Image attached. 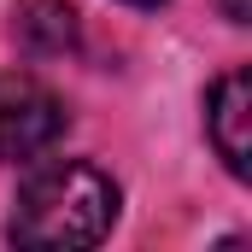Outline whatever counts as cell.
I'll use <instances>...</instances> for the list:
<instances>
[{
	"label": "cell",
	"mask_w": 252,
	"mask_h": 252,
	"mask_svg": "<svg viewBox=\"0 0 252 252\" xmlns=\"http://www.w3.org/2000/svg\"><path fill=\"white\" fill-rule=\"evenodd\" d=\"M112 217H118V182L88 158H53V164H35L24 176L6 235L18 247L70 252V247L106 241Z\"/></svg>",
	"instance_id": "1"
},
{
	"label": "cell",
	"mask_w": 252,
	"mask_h": 252,
	"mask_svg": "<svg viewBox=\"0 0 252 252\" xmlns=\"http://www.w3.org/2000/svg\"><path fill=\"white\" fill-rule=\"evenodd\" d=\"M64 135V100L35 76H0V164L35 158Z\"/></svg>",
	"instance_id": "2"
},
{
	"label": "cell",
	"mask_w": 252,
	"mask_h": 252,
	"mask_svg": "<svg viewBox=\"0 0 252 252\" xmlns=\"http://www.w3.org/2000/svg\"><path fill=\"white\" fill-rule=\"evenodd\" d=\"M205 135L217 147V158L229 164V176H247L252 158V76L247 70H223L205 94Z\"/></svg>",
	"instance_id": "3"
},
{
	"label": "cell",
	"mask_w": 252,
	"mask_h": 252,
	"mask_svg": "<svg viewBox=\"0 0 252 252\" xmlns=\"http://www.w3.org/2000/svg\"><path fill=\"white\" fill-rule=\"evenodd\" d=\"M12 35L35 53V59H53L76 47V12L64 0H18L12 12Z\"/></svg>",
	"instance_id": "4"
},
{
	"label": "cell",
	"mask_w": 252,
	"mask_h": 252,
	"mask_svg": "<svg viewBox=\"0 0 252 252\" xmlns=\"http://www.w3.org/2000/svg\"><path fill=\"white\" fill-rule=\"evenodd\" d=\"M223 12H229L235 24H247V18H252V0H223Z\"/></svg>",
	"instance_id": "5"
},
{
	"label": "cell",
	"mask_w": 252,
	"mask_h": 252,
	"mask_svg": "<svg viewBox=\"0 0 252 252\" xmlns=\"http://www.w3.org/2000/svg\"><path fill=\"white\" fill-rule=\"evenodd\" d=\"M129 6H158V0H129Z\"/></svg>",
	"instance_id": "6"
}]
</instances>
